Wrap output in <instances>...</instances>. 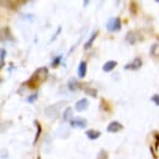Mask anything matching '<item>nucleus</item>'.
Wrapping results in <instances>:
<instances>
[{
  "mask_svg": "<svg viewBox=\"0 0 159 159\" xmlns=\"http://www.w3.org/2000/svg\"><path fill=\"white\" fill-rule=\"evenodd\" d=\"M48 77V69L47 67H39L34 71V74L31 76V79L27 82H25V84H27L31 88H34L37 86H39L42 82H44Z\"/></svg>",
  "mask_w": 159,
  "mask_h": 159,
  "instance_id": "f257e3e1",
  "label": "nucleus"
},
{
  "mask_svg": "<svg viewBox=\"0 0 159 159\" xmlns=\"http://www.w3.org/2000/svg\"><path fill=\"white\" fill-rule=\"evenodd\" d=\"M64 104H66V102H64V100H62V102H59V103H57V104H53V105L47 107V108H45V110H44L45 116H47V118H49V119H57V118L59 116L60 108H61Z\"/></svg>",
  "mask_w": 159,
  "mask_h": 159,
  "instance_id": "f03ea898",
  "label": "nucleus"
},
{
  "mask_svg": "<svg viewBox=\"0 0 159 159\" xmlns=\"http://www.w3.org/2000/svg\"><path fill=\"white\" fill-rule=\"evenodd\" d=\"M107 30L109 32H119L121 30V20L119 17H113L107 22Z\"/></svg>",
  "mask_w": 159,
  "mask_h": 159,
  "instance_id": "7ed1b4c3",
  "label": "nucleus"
},
{
  "mask_svg": "<svg viewBox=\"0 0 159 159\" xmlns=\"http://www.w3.org/2000/svg\"><path fill=\"white\" fill-rule=\"evenodd\" d=\"M0 40L4 42V43L5 42H14L15 40L14 36L10 32V28L9 27H4V28L0 30Z\"/></svg>",
  "mask_w": 159,
  "mask_h": 159,
  "instance_id": "20e7f679",
  "label": "nucleus"
},
{
  "mask_svg": "<svg viewBox=\"0 0 159 159\" xmlns=\"http://www.w3.org/2000/svg\"><path fill=\"white\" fill-rule=\"evenodd\" d=\"M70 126L74 129H86L87 126V120L84 118H75L70 121Z\"/></svg>",
  "mask_w": 159,
  "mask_h": 159,
  "instance_id": "39448f33",
  "label": "nucleus"
},
{
  "mask_svg": "<svg viewBox=\"0 0 159 159\" xmlns=\"http://www.w3.org/2000/svg\"><path fill=\"white\" fill-rule=\"evenodd\" d=\"M125 40H126L129 44L134 45V44H136L137 42L141 40V37L139 36V33H137V32L130 31V32H127V34H126V37H125Z\"/></svg>",
  "mask_w": 159,
  "mask_h": 159,
  "instance_id": "423d86ee",
  "label": "nucleus"
},
{
  "mask_svg": "<svg viewBox=\"0 0 159 159\" xmlns=\"http://www.w3.org/2000/svg\"><path fill=\"white\" fill-rule=\"evenodd\" d=\"M142 66V60L139 58H135L131 62H129L127 65H125V70H132V71H136V70H139Z\"/></svg>",
  "mask_w": 159,
  "mask_h": 159,
  "instance_id": "0eeeda50",
  "label": "nucleus"
},
{
  "mask_svg": "<svg viewBox=\"0 0 159 159\" xmlns=\"http://www.w3.org/2000/svg\"><path fill=\"white\" fill-rule=\"evenodd\" d=\"M122 129H124V126H122V124H120L119 121H111V122L108 125L107 131L110 132V134H116V132L121 131Z\"/></svg>",
  "mask_w": 159,
  "mask_h": 159,
  "instance_id": "6e6552de",
  "label": "nucleus"
},
{
  "mask_svg": "<svg viewBox=\"0 0 159 159\" xmlns=\"http://www.w3.org/2000/svg\"><path fill=\"white\" fill-rule=\"evenodd\" d=\"M88 107H89V102H88L87 98H82V99L77 100L76 104H75V109H76L77 111H80V113L87 110Z\"/></svg>",
  "mask_w": 159,
  "mask_h": 159,
  "instance_id": "1a4fd4ad",
  "label": "nucleus"
},
{
  "mask_svg": "<svg viewBox=\"0 0 159 159\" xmlns=\"http://www.w3.org/2000/svg\"><path fill=\"white\" fill-rule=\"evenodd\" d=\"M80 79H84L87 75V62L86 61H81L79 65V70H77Z\"/></svg>",
  "mask_w": 159,
  "mask_h": 159,
  "instance_id": "9d476101",
  "label": "nucleus"
},
{
  "mask_svg": "<svg viewBox=\"0 0 159 159\" xmlns=\"http://www.w3.org/2000/svg\"><path fill=\"white\" fill-rule=\"evenodd\" d=\"M116 65H118V62L115 60H109L103 65V71L104 72H110L116 67Z\"/></svg>",
  "mask_w": 159,
  "mask_h": 159,
  "instance_id": "9b49d317",
  "label": "nucleus"
},
{
  "mask_svg": "<svg viewBox=\"0 0 159 159\" xmlns=\"http://www.w3.org/2000/svg\"><path fill=\"white\" fill-rule=\"evenodd\" d=\"M67 88H69L70 92H76L80 88V83L77 82V80L74 79V77L69 80V82H67Z\"/></svg>",
  "mask_w": 159,
  "mask_h": 159,
  "instance_id": "f8f14e48",
  "label": "nucleus"
},
{
  "mask_svg": "<svg viewBox=\"0 0 159 159\" xmlns=\"http://www.w3.org/2000/svg\"><path fill=\"white\" fill-rule=\"evenodd\" d=\"M62 119H64V121H71V120L74 119V110H72V108L67 107V108L64 110V113H62Z\"/></svg>",
  "mask_w": 159,
  "mask_h": 159,
  "instance_id": "ddd939ff",
  "label": "nucleus"
},
{
  "mask_svg": "<svg viewBox=\"0 0 159 159\" xmlns=\"http://www.w3.org/2000/svg\"><path fill=\"white\" fill-rule=\"evenodd\" d=\"M97 36H98V31H94L92 34H91V37H89V39L87 40L86 43H84V45H83V48H84V50H88L91 47H92V44L94 43V40L97 38Z\"/></svg>",
  "mask_w": 159,
  "mask_h": 159,
  "instance_id": "4468645a",
  "label": "nucleus"
},
{
  "mask_svg": "<svg viewBox=\"0 0 159 159\" xmlns=\"http://www.w3.org/2000/svg\"><path fill=\"white\" fill-rule=\"evenodd\" d=\"M100 135H102V132H100V131H97V130H87V131H86V136L89 139H92V141L98 139L100 137Z\"/></svg>",
  "mask_w": 159,
  "mask_h": 159,
  "instance_id": "2eb2a0df",
  "label": "nucleus"
},
{
  "mask_svg": "<svg viewBox=\"0 0 159 159\" xmlns=\"http://www.w3.org/2000/svg\"><path fill=\"white\" fill-rule=\"evenodd\" d=\"M58 136L61 137V139H67V137L70 136V130H69V127L61 126L59 130H58Z\"/></svg>",
  "mask_w": 159,
  "mask_h": 159,
  "instance_id": "dca6fc26",
  "label": "nucleus"
},
{
  "mask_svg": "<svg viewBox=\"0 0 159 159\" xmlns=\"http://www.w3.org/2000/svg\"><path fill=\"white\" fill-rule=\"evenodd\" d=\"M34 125H36V127H37V134H36V137H34V141H33V144L37 143V141H38L40 137V134H42V126H40V124L37 120L34 121Z\"/></svg>",
  "mask_w": 159,
  "mask_h": 159,
  "instance_id": "f3484780",
  "label": "nucleus"
},
{
  "mask_svg": "<svg viewBox=\"0 0 159 159\" xmlns=\"http://www.w3.org/2000/svg\"><path fill=\"white\" fill-rule=\"evenodd\" d=\"M5 58H6V50L4 48H0V69L5 65Z\"/></svg>",
  "mask_w": 159,
  "mask_h": 159,
  "instance_id": "a211bd4d",
  "label": "nucleus"
},
{
  "mask_svg": "<svg viewBox=\"0 0 159 159\" xmlns=\"http://www.w3.org/2000/svg\"><path fill=\"white\" fill-rule=\"evenodd\" d=\"M10 126H11V121H4V122H0V134L5 132Z\"/></svg>",
  "mask_w": 159,
  "mask_h": 159,
  "instance_id": "6ab92c4d",
  "label": "nucleus"
},
{
  "mask_svg": "<svg viewBox=\"0 0 159 159\" xmlns=\"http://www.w3.org/2000/svg\"><path fill=\"white\" fill-rule=\"evenodd\" d=\"M61 60H62V55H58V57H55L53 61H52V66L53 67H57V66H59L60 62H61Z\"/></svg>",
  "mask_w": 159,
  "mask_h": 159,
  "instance_id": "aec40b11",
  "label": "nucleus"
},
{
  "mask_svg": "<svg viewBox=\"0 0 159 159\" xmlns=\"http://www.w3.org/2000/svg\"><path fill=\"white\" fill-rule=\"evenodd\" d=\"M84 92H86L87 94L92 96V97H97V89H94V88H91V87H86V88H84Z\"/></svg>",
  "mask_w": 159,
  "mask_h": 159,
  "instance_id": "412c9836",
  "label": "nucleus"
},
{
  "mask_svg": "<svg viewBox=\"0 0 159 159\" xmlns=\"http://www.w3.org/2000/svg\"><path fill=\"white\" fill-rule=\"evenodd\" d=\"M37 98H38V93L36 92V93H33V94H31V96H28V97L26 98V100H27V103H30V104H32L33 102H36V100H37Z\"/></svg>",
  "mask_w": 159,
  "mask_h": 159,
  "instance_id": "4be33fe9",
  "label": "nucleus"
},
{
  "mask_svg": "<svg viewBox=\"0 0 159 159\" xmlns=\"http://www.w3.org/2000/svg\"><path fill=\"white\" fill-rule=\"evenodd\" d=\"M9 157V153H7V149L4 148V149H0V159H6Z\"/></svg>",
  "mask_w": 159,
  "mask_h": 159,
  "instance_id": "5701e85b",
  "label": "nucleus"
},
{
  "mask_svg": "<svg viewBox=\"0 0 159 159\" xmlns=\"http://www.w3.org/2000/svg\"><path fill=\"white\" fill-rule=\"evenodd\" d=\"M97 159H108V154H107V152L105 151H100L99 154H98V157H97Z\"/></svg>",
  "mask_w": 159,
  "mask_h": 159,
  "instance_id": "b1692460",
  "label": "nucleus"
},
{
  "mask_svg": "<svg viewBox=\"0 0 159 159\" xmlns=\"http://www.w3.org/2000/svg\"><path fill=\"white\" fill-rule=\"evenodd\" d=\"M60 32H61V26H59V27H58L57 32H55V33H54V36L52 37V39H50V42H54V40L57 39V38H58V36L60 34Z\"/></svg>",
  "mask_w": 159,
  "mask_h": 159,
  "instance_id": "393cba45",
  "label": "nucleus"
},
{
  "mask_svg": "<svg viewBox=\"0 0 159 159\" xmlns=\"http://www.w3.org/2000/svg\"><path fill=\"white\" fill-rule=\"evenodd\" d=\"M151 100H152L156 105H158L159 107V94H154V96H152V97H151Z\"/></svg>",
  "mask_w": 159,
  "mask_h": 159,
  "instance_id": "a878e982",
  "label": "nucleus"
},
{
  "mask_svg": "<svg viewBox=\"0 0 159 159\" xmlns=\"http://www.w3.org/2000/svg\"><path fill=\"white\" fill-rule=\"evenodd\" d=\"M154 136H156V147H158L159 146V135L158 134H156Z\"/></svg>",
  "mask_w": 159,
  "mask_h": 159,
  "instance_id": "bb28decb",
  "label": "nucleus"
},
{
  "mask_svg": "<svg viewBox=\"0 0 159 159\" xmlns=\"http://www.w3.org/2000/svg\"><path fill=\"white\" fill-rule=\"evenodd\" d=\"M88 4H89V1H88V0H86V1H83V5H84V6H87Z\"/></svg>",
  "mask_w": 159,
  "mask_h": 159,
  "instance_id": "cd10ccee",
  "label": "nucleus"
},
{
  "mask_svg": "<svg viewBox=\"0 0 159 159\" xmlns=\"http://www.w3.org/2000/svg\"><path fill=\"white\" fill-rule=\"evenodd\" d=\"M37 159H42V158H40V157H37Z\"/></svg>",
  "mask_w": 159,
  "mask_h": 159,
  "instance_id": "c85d7f7f",
  "label": "nucleus"
}]
</instances>
